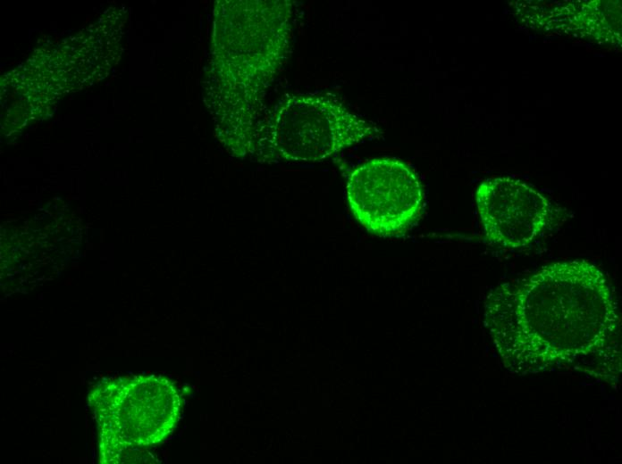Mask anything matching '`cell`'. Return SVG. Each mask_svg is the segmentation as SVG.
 I'll use <instances>...</instances> for the list:
<instances>
[{
    "label": "cell",
    "instance_id": "obj_4",
    "mask_svg": "<svg viewBox=\"0 0 622 464\" xmlns=\"http://www.w3.org/2000/svg\"><path fill=\"white\" fill-rule=\"evenodd\" d=\"M261 131L274 157L292 162H318L383 134L337 99L313 94L283 99Z\"/></svg>",
    "mask_w": 622,
    "mask_h": 464
},
{
    "label": "cell",
    "instance_id": "obj_2",
    "mask_svg": "<svg viewBox=\"0 0 622 464\" xmlns=\"http://www.w3.org/2000/svg\"><path fill=\"white\" fill-rule=\"evenodd\" d=\"M292 2L219 0L214 9L206 104L219 139L244 154L267 87L286 58Z\"/></svg>",
    "mask_w": 622,
    "mask_h": 464
},
{
    "label": "cell",
    "instance_id": "obj_3",
    "mask_svg": "<svg viewBox=\"0 0 622 464\" xmlns=\"http://www.w3.org/2000/svg\"><path fill=\"white\" fill-rule=\"evenodd\" d=\"M94 400L100 428V462H122L136 447L163 442L179 418L181 400L168 379L137 377L97 389Z\"/></svg>",
    "mask_w": 622,
    "mask_h": 464
},
{
    "label": "cell",
    "instance_id": "obj_6",
    "mask_svg": "<svg viewBox=\"0 0 622 464\" xmlns=\"http://www.w3.org/2000/svg\"><path fill=\"white\" fill-rule=\"evenodd\" d=\"M485 239L505 248L525 247L551 224L552 206L528 184L511 177L488 178L475 192Z\"/></svg>",
    "mask_w": 622,
    "mask_h": 464
},
{
    "label": "cell",
    "instance_id": "obj_1",
    "mask_svg": "<svg viewBox=\"0 0 622 464\" xmlns=\"http://www.w3.org/2000/svg\"><path fill=\"white\" fill-rule=\"evenodd\" d=\"M484 324L512 373L573 366L607 380L618 374L617 302L602 271L586 260L498 286L486 297Z\"/></svg>",
    "mask_w": 622,
    "mask_h": 464
},
{
    "label": "cell",
    "instance_id": "obj_5",
    "mask_svg": "<svg viewBox=\"0 0 622 464\" xmlns=\"http://www.w3.org/2000/svg\"><path fill=\"white\" fill-rule=\"evenodd\" d=\"M349 207L369 233L392 236L405 233L423 206L419 178L402 161L382 157L354 169L346 185Z\"/></svg>",
    "mask_w": 622,
    "mask_h": 464
}]
</instances>
